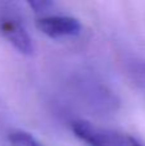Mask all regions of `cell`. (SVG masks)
<instances>
[{
  "mask_svg": "<svg viewBox=\"0 0 145 146\" xmlns=\"http://www.w3.org/2000/svg\"><path fill=\"white\" fill-rule=\"evenodd\" d=\"M27 5L35 13H45L54 7V3L49 0H32V1H27Z\"/></svg>",
  "mask_w": 145,
  "mask_h": 146,
  "instance_id": "8992f818",
  "label": "cell"
},
{
  "mask_svg": "<svg viewBox=\"0 0 145 146\" xmlns=\"http://www.w3.org/2000/svg\"><path fill=\"white\" fill-rule=\"evenodd\" d=\"M71 129L74 136L87 146H145L131 135L103 128L84 119L73 121Z\"/></svg>",
  "mask_w": 145,
  "mask_h": 146,
  "instance_id": "6da1fadb",
  "label": "cell"
},
{
  "mask_svg": "<svg viewBox=\"0 0 145 146\" xmlns=\"http://www.w3.org/2000/svg\"><path fill=\"white\" fill-rule=\"evenodd\" d=\"M10 146H44L31 133L26 131H13L8 135Z\"/></svg>",
  "mask_w": 145,
  "mask_h": 146,
  "instance_id": "277c9868",
  "label": "cell"
},
{
  "mask_svg": "<svg viewBox=\"0 0 145 146\" xmlns=\"http://www.w3.org/2000/svg\"><path fill=\"white\" fill-rule=\"evenodd\" d=\"M0 32L18 53L27 56L33 54L35 45L32 38L18 21L13 18H3L0 21Z\"/></svg>",
  "mask_w": 145,
  "mask_h": 146,
  "instance_id": "3957f363",
  "label": "cell"
},
{
  "mask_svg": "<svg viewBox=\"0 0 145 146\" xmlns=\"http://www.w3.org/2000/svg\"><path fill=\"white\" fill-rule=\"evenodd\" d=\"M36 27L51 38L74 37L82 30L81 22L69 15H44L36 19Z\"/></svg>",
  "mask_w": 145,
  "mask_h": 146,
  "instance_id": "7a4b0ae2",
  "label": "cell"
},
{
  "mask_svg": "<svg viewBox=\"0 0 145 146\" xmlns=\"http://www.w3.org/2000/svg\"><path fill=\"white\" fill-rule=\"evenodd\" d=\"M130 76L136 85L145 88V62L134 64L130 68Z\"/></svg>",
  "mask_w": 145,
  "mask_h": 146,
  "instance_id": "5b68a950",
  "label": "cell"
}]
</instances>
